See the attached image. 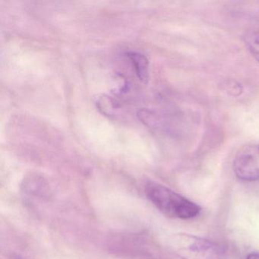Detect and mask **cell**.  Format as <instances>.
<instances>
[{
  "mask_svg": "<svg viewBox=\"0 0 259 259\" xmlns=\"http://www.w3.org/2000/svg\"><path fill=\"white\" fill-rule=\"evenodd\" d=\"M146 194L151 202L166 216L179 219H191L199 214L201 208L169 188L157 183H150Z\"/></svg>",
  "mask_w": 259,
  "mask_h": 259,
  "instance_id": "obj_1",
  "label": "cell"
},
{
  "mask_svg": "<svg viewBox=\"0 0 259 259\" xmlns=\"http://www.w3.org/2000/svg\"><path fill=\"white\" fill-rule=\"evenodd\" d=\"M180 254L183 259H224L225 249L218 242L195 235L181 236Z\"/></svg>",
  "mask_w": 259,
  "mask_h": 259,
  "instance_id": "obj_2",
  "label": "cell"
},
{
  "mask_svg": "<svg viewBox=\"0 0 259 259\" xmlns=\"http://www.w3.org/2000/svg\"><path fill=\"white\" fill-rule=\"evenodd\" d=\"M233 170L243 181L259 180L258 144H248L238 151L233 160Z\"/></svg>",
  "mask_w": 259,
  "mask_h": 259,
  "instance_id": "obj_3",
  "label": "cell"
},
{
  "mask_svg": "<svg viewBox=\"0 0 259 259\" xmlns=\"http://www.w3.org/2000/svg\"><path fill=\"white\" fill-rule=\"evenodd\" d=\"M125 56L131 60L139 79L147 84L149 80V63L147 57L135 51L127 52Z\"/></svg>",
  "mask_w": 259,
  "mask_h": 259,
  "instance_id": "obj_4",
  "label": "cell"
},
{
  "mask_svg": "<svg viewBox=\"0 0 259 259\" xmlns=\"http://www.w3.org/2000/svg\"><path fill=\"white\" fill-rule=\"evenodd\" d=\"M245 45L259 63V31H249L244 37Z\"/></svg>",
  "mask_w": 259,
  "mask_h": 259,
  "instance_id": "obj_5",
  "label": "cell"
},
{
  "mask_svg": "<svg viewBox=\"0 0 259 259\" xmlns=\"http://www.w3.org/2000/svg\"><path fill=\"white\" fill-rule=\"evenodd\" d=\"M246 259H259V254L257 253H251L247 256Z\"/></svg>",
  "mask_w": 259,
  "mask_h": 259,
  "instance_id": "obj_6",
  "label": "cell"
}]
</instances>
